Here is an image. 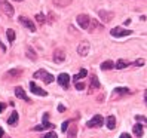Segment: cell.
Listing matches in <instances>:
<instances>
[{
    "label": "cell",
    "instance_id": "obj_1",
    "mask_svg": "<svg viewBox=\"0 0 147 138\" xmlns=\"http://www.w3.org/2000/svg\"><path fill=\"white\" fill-rule=\"evenodd\" d=\"M34 79H39V80H42V82H45V83H52L54 82V79L55 77L52 76V74H49L46 70H37L36 73H34Z\"/></svg>",
    "mask_w": 147,
    "mask_h": 138
},
{
    "label": "cell",
    "instance_id": "obj_2",
    "mask_svg": "<svg viewBox=\"0 0 147 138\" xmlns=\"http://www.w3.org/2000/svg\"><path fill=\"white\" fill-rule=\"evenodd\" d=\"M0 12L11 18L13 15V7H12L11 3H7V0H0Z\"/></svg>",
    "mask_w": 147,
    "mask_h": 138
},
{
    "label": "cell",
    "instance_id": "obj_3",
    "mask_svg": "<svg viewBox=\"0 0 147 138\" xmlns=\"http://www.w3.org/2000/svg\"><path fill=\"white\" fill-rule=\"evenodd\" d=\"M131 33H132L131 30H126V28H122V27H115L110 31V34L113 37H125V36H129Z\"/></svg>",
    "mask_w": 147,
    "mask_h": 138
},
{
    "label": "cell",
    "instance_id": "obj_4",
    "mask_svg": "<svg viewBox=\"0 0 147 138\" xmlns=\"http://www.w3.org/2000/svg\"><path fill=\"white\" fill-rule=\"evenodd\" d=\"M76 21H77V24H79L83 30H86V28L89 27V21H91V18H89V16L86 15V13H80V15H77Z\"/></svg>",
    "mask_w": 147,
    "mask_h": 138
},
{
    "label": "cell",
    "instance_id": "obj_5",
    "mask_svg": "<svg viewBox=\"0 0 147 138\" xmlns=\"http://www.w3.org/2000/svg\"><path fill=\"white\" fill-rule=\"evenodd\" d=\"M89 49H91L89 42L83 40L82 43H79V46H77V54H79L80 57H86V55L89 54Z\"/></svg>",
    "mask_w": 147,
    "mask_h": 138
},
{
    "label": "cell",
    "instance_id": "obj_6",
    "mask_svg": "<svg viewBox=\"0 0 147 138\" xmlns=\"http://www.w3.org/2000/svg\"><path fill=\"white\" fill-rule=\"evenodd\" d=\"M86 126L89 128H98V126H102V116L101 114H95L88 123H86Z\"/></svg>",
    "mask_w": 147,
    "mask_h": 138
},
{
    "label": "cell",
    "instance_id": "obj_7",
    "mask_svg": "<svg viewBox=\"0 0 147 138\" xmlns=\"http://www.w3.org/2000/svg\"><path fill=\"white\" fill-rule=\"evenodd\" d=\"M18 20H20V22L24 25V27H27V28H28L31 33H34V31H36V25H34V22H33L31 20H28L27 16H20Z\"/></svg>",
    "mask_w": 147,
    "mask_h": 138
},
{
    "label": "cell",
    "instance_id": "obj_8",
    "mask_svg": "<svg viewBox=\"0 0 147 138\" xmlns=\"http://www.w3.org/2000/svg\"><path fill=\"white\" fill-rule=\"evenodd\" d=\"M58 83H59V86H63L64 89H67L68 88V85H70V76H68L67 73H61L58 76Z\"/></svg>",
    "mask_w": 147,
    "mask_h": 138
},
{
    "label": "cell",
    "instance_id": "obj_9",
    "mask_svg": "<svg viewBox=\"0 0 147 138\" xmlns=\"http://www.w3.org/2000/svg\"><path fill=\"white\" fill-rule=\"evenodd\" d=\"M48 113L43 114V123L42 125H37V126H34V131H42V129H51V128H54L52 123H49L48 122Z\"/></svg>",
    "mask_w": 147,
    "mask_h": 138
},
{
    "label": "cell",
    "instance_id": "obj_10",
    "mask_svg": "<svg viewBox=\"0 0 147 138\" xmlns=\"http://www.w3.org/2000/svg\"><path fill=\"white\" fill-rule=\"evenodd\" d=\"M30 91L33 94H36V95H40V97H46V91H43L42 88H39V86L34 83V82H30Z\"/></svg>",
    "mask_w": 147,
    "mask_h": 138
},
{
    "label": "cell",
    "instance_id": "obj_11",
    "mask_svg": "<svg viewBox=\"0 0 147 138\" xmlns=\"http://www.w3.org/2000/svg\"><path fill=\"white\" fill-rule=\"evenodd\" d=\"M64 59H65L64 49H55V50H54V61H55V63H63Z\"/></svg>",
    "mask_w": 147,
    "mask_h": 138
},
{
    "label": "cell",
    "instance_id": "obj_12",
    "mask_svg": "<svg viewBox=\"0 0 147 138\" xmlns=\"http://www.w3.org/2000/svg\"><path fill=\"white\" fill-rule=\"evenodd\" d=\"M98 15H100V18L104 21V22H110L111 20H113V16H115L113 12H107V11H100Z\"/></svg>",
    "mask_w": 147,
    "mask_h": 138
},
{
    "label": "cell",
    "instance_id": "obj_13",
    "mask_svg": "<svg viewBox=\"0 0 147 138\" xmlns=\"http://www.w3.org/2000/svg\"><path fill=\"white\" fill-rule=\"evenodd\" d=\"M21 74H22L21 68H12V70H9L6 73V77H7V79H18Z\"/></svg>",
    "mask_w": 147,
    "mask_h": 138
},
{
    "label": "cell",
    "instance_id": "obj_14",
    "mask_svg": "<svg viewBox=\"0 0 147 138\" xmlns=\"http://www.w3.org/2000/svg\"><path fill=\"white\" fill-rule=\"evenodd\" d=\"M91 31H98V30H101L102 28V24H100L97 20H92L91 18V21H89V27H88Z\"/></svg>",
    "mask_w": 147,
    "mask_h": 138
},
{
    "label": "cell",
    "instance_id": "obj_15",
    "mask_svg": "<svg viewBox=\"0 0 147 138\" xmlns=\"http://www.w3.org/2000/svg\"><path fill=\"white\" fill-rule=\"evenodd\" d=\"M15 95L18 97V98H21V100H24V101H30V100H28V97H27V94H25V91L21 88V86L15 88Z\"/></svg>",
    "mask_w": 147,
    "mask_h": 138
},
{
    "label": "cell",
    "instance_id": "obj_16",
    "mask_svg": "<svg viewBox=\"0 0 147 138\" xmlns=\"http://www.w3.org/2000/svg\"><path fill=\"white\" fill-rule=\"evenodd\" d=\"M73 0H52V3L57 6V7H67L71 5Z\"/></svg>",
    "mask_w": 147,
    "mask_h": 138
},
{
    "label": "cell",
    "instance_id": "obj_17",
    "mask_svg": "<svg viewBox=\"0 0 147 138\" xmlns=\"http://www.w3.org/2000/svg\"><path fill=\"white\" fill-rule=\"evenodd\" d=\"M128 65H131V63L126 61V59H119V61L115 64V67L117 68V70H123V68H126Z\"/></svg>",
    "mask_w": 147,
    "mask_h": 138
},
{
    "label": "cell",
    "instance_id": "obj_18",
    "mask_svg": "<svg viewBox=\"0 0 147 138\" xmlns=\"http://www.w3.org/2000/svg\"><path fill=\"white\" fill-rule=\"evenodd\" d=\"M143 134H144V131H143V125L137 123V125L134 126V135H135L137 138H141V137H143Z\"/></svg>",
    "mask_w": 147,
    "mask_h": 138
},
{
    "label": "cell",
    "instance_id": "obj_19",
    "mask_svg": "<svg viewBox=\"0 0 147 138\" xmlns=\"http://www.w3.org/2000/svg\"><path fill=\"white\" fill-rule=\"evenodd\" d=\"M113 67H115V63L111 59H107V61L101 63V70H111Z\"/></svg>",
    "mask_w": 147,
    "mask_h": 138
},
{
    "label": "cell",
    "instance_id": "obj_20",
    "mask_svg": "<svg viewBox=\"0 0 147 138\" xmlns=\"http://www.w3.org/2000/svg\"><path fill=\"white\" fill-rule=\"evenodd\" d=\"M91 89H100V82L97 79V76H92L91 77V85H89Z\"/></svg>",
    "mask_w": 147,
    "mask_h": 138
},
{
    "label": "cell",
    "instance_id": "obj_21",
    "mask_svg": "<svg viewBox=\"0 0 147 138\" xmlns=\"http://www.w3.org/2000/svg\"><path fill=\"white\" fill-rule=\"evenodd\" d=\"M86 74H88V71H86L85 68H82V70H80L79 73H77V74H76L74 77H73V80H74V83H76V82H79L80 79H83V77H85Z\"/></svg>",
    "mask_w": 147,
    "mask_h": 138
},
{
    "label": "cell",
    "instance_id": "obj_22",
    "mask_svg": "<svg viewBox=\"0 0 147 138\" xmlns=\"http://www.w3.org/2000/svg\"><path fill=\"white\" fill-rule=\"evenodd\" d=\"M106 122H107V128H109V129H115V126H116V119H115V116H109Z\"/></svg>",
    "mask_w": 147,
    "mask_h": 138
},
{
    "label": "cell",
    "instance_id": "obj_23",
    "mask_svg": "<svg viewBox=\"0 0 147 138\" xmlns=\"http://www.w3.org/2000/svg\"><path fill=\"white\" fill-rule=\"evenodd\" d=\"M16 120H18V113H16V111H13V113L9 116V119H7V125H15Z\"/></svg>",
    "mask_w": 147,
    "mask_h": 138
},
{
    "label": "cell",
    "instance_id": "obj_24",
    "mask_svg": "<svg viewBox=\"0 0 147 138\" xmlns=\"http://www.w3.org/2000/svg\"><path fill=\"white\" fill-rule=\"evenodd\" d=\"M6 36H7V40H9V42L12 43V42L15 40V31H13L12 28H9V30L6 31Z\"/></svg>",
    "mask_w": 147,
    "mask_h": 138
},
{
    "label": "cell",
    "instance_id": "obj_25",
    "mask_svg": "<svg viewBox=\"0 0 147 138\" xmlns=\"http://www.w3.org/2000/svg\"><path fill=\"white\" fill-rule=\"evenodd\" d=\"M25 50H27V57H28V58L36 59V54H34V50H33L30 46H27V49H25Z\"/></svg>",
    "mask_w": 147,
    "mask_h": 138
},
{
    "label": "cell",
    "instance_id": "obj_26",
    "mask_svg": "<svg viewBox=\"0 0 147 138\" xmlns=\"http://www.w3.org/2000/svg\"><path fill=\"white\" fill-rule=\"evenodd\" d=\"M115 94H131V91H129L128 88H116Z\"/></svg>",
    "mask_w": 147,
    "mask_h": 138
},
{
    "label": "cell",
    "instance_id": "obj_27",
    "mask_svg": "<svg viewBox=\"0 0 147 138\" xmlns=\"http://www.w3.org/2000/svg\"><path fill=\"white\" fill-rule=\"evenodd\" d=\"M36 20H37L39 24H43V22L46 21V16L43 15V13H37V15H36Z\"/></svg>",
    "mask_w": 147,
    "mask_h": 138
},
{
    "label": "cell",
    "instance_id": "obj_28",
    "mask_svg": "<svg viewBox=\"0 0 147 138\" xmlns=\"http://www.w3.org/2000/svg\"><path fill=\"white\" fill-rule=\"evenodd\" d=\"M74 86H76V89H77V91H82V89L85 88V85H83L82 82H76V83H74Z\"/></svg>",
    "mask_w": 147,
    "mask_h": 138
},
{
    "label": "cell",
    "instance_id": "obj_29",
    "mask_svg": "<svg viewBox=\"0 0 147 138\" xmlns=\"http://www.w3.org/2000/svg\"><path fill=\"white\" fill-rule=\"evenodd\" d=\"M43 138H58V137H57V134L52 131V132H48V134H46L45 137H43Z\"/></svg>",
    "mask_w": 147,
    "mask_h": 138
},
{
    "label": "cell",
    "instance_id": "obj_30",
    "mask_svg": "<svg viewBox=\"0 0 147 138\" xmlns=\"http://www.w3.org/2000/svg\"><path fill=\"white\" fill-rule=\"evenodd\" d=\"M68 125H70V122H64V123H63V126H61V129H63V132H65L67 129H68Z\"/></svg>",
    "mask_w": 147,
    "mask_h": 138
},
{
    "label": "cell",
    "instance_id": "obj_31",
    "mask_svg": "<svg viewBox=\"0 0 147 138\" xmlns=\"http://www.w3.org/2000/svg\"><path fill=\"white\" fill-rule=\"evenodd\" d=\"M143 64H144V59H137V61L134 63V65H137V67L138 65H143Z\"/></svg>",
    "mask_w": 147,
    "mask_h": 138
},
{
    "label": "cell",
    "instance_id": "obj_32",
    "mask_svg": "<svg viewBox=\"0 0 147 138\" xmlns=\"http://www.w3.org/2000/svg\"><path fill=\"white\" fill-rule=\"evenodd\" d=\"M135 119H137V120H144V122L147 123V119H146V117H143V116H137Z\"/></svg>",
    "mask_w": 147,
    "mask_h": 138
},
{
    "label": "cell",
    "instance_id": "obj_33",
    "mask_svg": "<svg viewBox=\"0 0 147 138\" xmlns=\"http://www.w3.org/2000/svg\"><path fill=\"white\" fill-rule=\"evenodd\" d=\"M120 138H131V135H129V134H126V132H123L122 135H120Z\"/></svg>",
    "mask_w": 147,
    "mask_h": 138
},
{
    "label": "cell",
    "instance_id": "obj_34",
    "mask_svg": "<svg viewBox=\"0 0 147 138\" xmlns=\"http://www.w3.org/2000/svg\"><path fill=\"white\" fill-rule=\"evenodd\" d=\"M3 110H5V104H2V102H0V113H2Z\"/></svg>",
    "mask_w": 147,
    "mask_h": 138
},
{
    "label": "cell",
    "instance_id": "obj_35",
    "mask_svg": "<svg viewBox=\"0 0 147 138\" xmlns=\"http://www.w3.org/2000/svg\"><path fill=\"white\" fill-rule=\"evenodd\" d=\"M58 110H59V111H64V110H65V107H64V106H59V107H58Z\"/></svg>",
    "mask_w": 147,
    "mask_h": 138
},
{
    "label": "cell",
    "instance_id": "obj_36",
    "mask_svg": "<svg viewBox=\"0 0 147 138\" xmlns=\"http://www.w3.org/2000/svg\"><path fill=\"white\" fill-rule=\"evenodd\" d=\"M3 137V129H2V126H0V138Z\"/></svg>",
    "mask_w": 147,
    "mask_h": 138
},
{
    "label": "cell",
    "instance_id": "obj_37",
    "mask_svg": "<svg viewBox=\"0 0 147 138\" xmlns=\"http://www.w3.org/2000/svg\"><path fill=\"white\" fill-rule=\"evenodd\" d=\"M144 97H146V98H147V91H146V94H144Z\"/></svg>",
    "mask_w": 147,
    "mask_h": 138
},
{
    "label": "cell",
    "instance_id": "obj_38",
    "mask_svg": "<svg viewBox=\"0 0 147 138\" xmlns=\"http://www.w3.org/2000/svg\"><path fill=\"white\" fill-rule=\"evenodd\" d=\"M15 2H22V0H15Z\"/></svg>",
    "mask_w": 147,
    "mask_h": 138
},
{
    "label": "cell",
    "instance_id": "obj_39",
    "mask_svg": "<svg viewBox=\"0 0 147 138\" xmlns=\"http://www.w3.org/2000/svg\"><path fill=\"white\" fill-rule=\"evenodd\" d=\"M146 102H147V98H146Z\"/></svg>",
    "mask_w": 147,
    "mask_h": 138
}]
</instances>
